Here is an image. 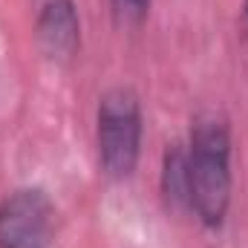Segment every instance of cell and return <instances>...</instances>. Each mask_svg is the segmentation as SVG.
Instances as JSON below:
<instances>
[{"label":"cell","instance_id":"obj_1","mask_svg":"<svg viewBox=\"0 0 248 248\" xmlns=\"http://www.w3.org/2000/svg\"><path fill=\"white\" fill-rule=\"evenodd\" d=\"M190 211L208 225H222L231 205V136L217 119L196 122L187 144Z\"/></svg>","mask_w":248,"mask_h":248},{"label":"cell","instance_id":"obj_2","mask_svg":"<svg viewBox=\"0 0 248 248\" xmlns=\"http://www.w3.org/2000/svg\"><path fill=\"white\" fill-rule=\"evenodd\" d=\"M141 104L133 90H107L98 101V162L110 179H124L136 170L141 153Z\"/></svg>","mask_w":248,"mask_h":248},{"label":"cell","instance_id":"obj_3","mask_svg":"<svg viewBox=\"0 0 248 248\" xmlns=\"http://www.w3.org/2000/svg\"><path fill=\"white\" fill-rule=\"evenodd\" d=\"M55 208L41 187H17L0 202V248H49Z\"/></svg>","mask_w":248,"mask_h":248},{"label":"cell","instance_id":"obj_4","mask_svg":"<svg viewBox=\"0 0 248 248\" xmlns=\"http://www.w3.org/2000/svg\"><path fill=\"white\" fill-rule=\"evenodd\" d=\"M38 44L49 61H69L81 44V23L72 0H46L38 15Z\"/></svg>","mask_w":248,"mask_h":248},{"label":"cell","instance_id":"obj_5","mask_svg":"<svg viewBox=\"0 0 248 248\" xmlns=\"http://www.w3.org/2000/svg\"><path fill=\"white\" fill-rule=\"evenodd\" d=\"M162 190L170 205L190 208V190H187V147L173 144L165 153V168H162Z\"/></svg>","mask_w":248,"mask_h":248},{"label":"cell","instance_id":"obj_6","mask_svg":"<svg viewBox=\"0 0 248 248\" xmlns=\"http://www.w3.org/2000/svg\"><path fill=\"white\" fill-rule=\"evenodd\" d=\"M113 3V15L116 20L130 26V23H141V17L150 9V0H110Z\"/></svg>","mask_w":248,"mask_h":248},{"label":"cell","instance_id":"obj_7","mask_svg":"<svg viewBox=\"0 0 248 248\" xmlns=\"http://www.w3.org/2000/svg\"><path fill=\"white\" fill-rule=\"evenodd\" d=\"M243 35H246V41H248V0L243 3Z\"/></svg>","mask_w":248,"mask_h":248}]
</instances>
